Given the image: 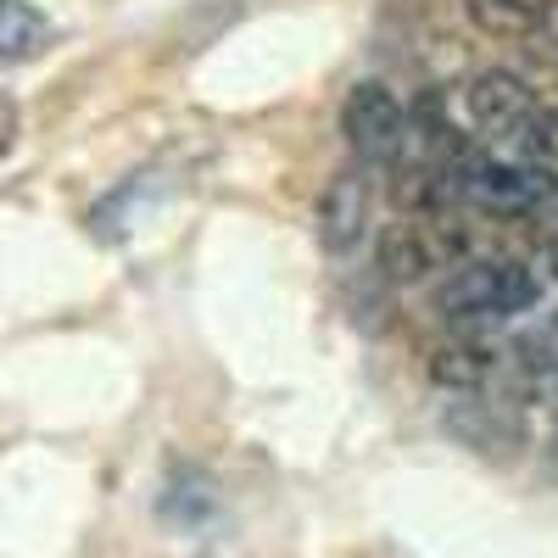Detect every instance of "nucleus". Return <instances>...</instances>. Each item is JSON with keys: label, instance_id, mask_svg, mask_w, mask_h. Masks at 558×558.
Here are the masks:
<instances>
[{"label": "nucleus", "instance_id": "obj_1", "mask_svg": "<svg viewBox=\"0 0 558 558\" xmlns=\"http://www.w3.org/2000/svg\"><path fill=\"white\" fill-rule=\"evenodd\" d=\"M470 252V229L452 213H425V218H397L380 246H375V263H380V279L391 286H413L436 268H458V257Z\"/></svg>", "mask_w": 558, "mask_h": 558}, {"label": "nucleus", "instance_id": "obj_2", "mask_svg": "<svg viewBox=\"0 0 558 558\" xmlns=\"http://www.w3.org/2000/svg\"><path fill=\"white\" fill-rule=\"evenodd\" d=\"M458 196L475 202L492 218H520L553 196V173L536 162H520V157H463L458 162Z\"/></svg>", "mask_w": 558, "mask_h": 558}, {"label": "nucleus", "instance_id": "obj_3", "mask_svg": "<svg viewBox=\"0 0 558 558\" xmlns=\"http://www.w3.org/2000/svg\"><path fill=\"white\" fill-rule=\"evenodd\" d=\"M341 129H347V146H352V157L363 168L397 162L408 151V107L391 96L380 78L352 84V96L341 107Z\"/></svg>", "mask_w": 558, "mask_h": 558}, {"label": "nucleus", "instance_id": "obj_4", "mask_svg": "<svg viewBox=\"0 0 558 558\" xmlns=\"http://www.w3.org/2000/svg\"><path fill=\"white\" fill-rule=\"evenodd\" d=\"M447 436L463 441L470 452H486V458H502L525 441V413L502 397H463L447 408Z\"/></svg>", "mask_w": 558, "mask_h": 558}, {"label": "nucleus", "instance_id": "obj_5", "mask_svg": "<svg viewBox=\"0 0 558 558\" xmlns=\"http://www.w3.org/2000/svg\"><path fill=\"white\" fill-rule=\"evenodd\" d=\"M368 207H375V191H368V179L363 168H341L330 184H324V196H318V241L324 252H352L363 241V229H368Z\"/></svg>", "mask_w": 558, "mask_h": 558}, {"label": "nucleus", "instance_id": "obj_6", "mask_svg": "<svg viewBox=\"0 0 558 558\" xmlns=\"http://www.w3.org/2000/svg\"><path fill=\"white\" fill-rule=\"evenodd\" d=\"M536 107H542V101L531 96V84L514 78V73H502V68L475 73L470 84H463V112H470V123L486 129L492 140H502L508 129H514L525 112H536Z\"/></svg>", "mask_w": 558, "mask_h": 558}, {"label": "nucleus", "instance_id": "obj_7", "mask_svg": "<svg viewBox=\"0 0 558 558\" xmlns=\"http://www.w3.org/2000/svg\"><path fill=\"white\" fill-rule=\"evenodd\" d=\"M436 307L447 318H497V257L458 263L452 279L436 291Z\"/></svg>", "mask_w": 558, "mask_h": 558}, {"label": "nucleus", "instance_id": "obj_8", "mask_svg": "<svg viewBox=\"0 0 558 558\" xmlns=\"http://www.w3.org/2000/svg\"><path fill=\"white\" fill-rule=\"evenodd\" d=\"M57 39V23L34 0H0V62H28Z\"/></svg>", "mask_w": 558, "mask_h": 558}, {"label": "nucleus", "instance_id": "obj_9", "mask_svg": "<svg viewBox=\"0 0 558 558\" xmlns=\"http://www.w3.org/2000/svg\"><path fill=\"white\" fill-rule=\"evenodd\" d=\"M492 368H497L492 347H481V341H452V347H441V352L430 357V380L447 386V391L475 397V391L492 380Z\"/></svg>", "mask_w": 558, "mask_h": 558}, {"label": "nucleus", "instance_id": "obj_10", "mask_svg": "<svg viewBox=\"0 0 558 558\" xmlns=\"http://www.w3.org/2000/svg\"><path fill=\"white\" fill-rule=\"evenodd\" d=\"M463 12H470V23L492 39H525V34L542 28L547 0H463Z\"/></svg>", "mask_w": 558, "mask_h": 558}, {"label": "nucleus", "instance_id": "obj_11", "mask_svg": "<svg viewBox=\"0 0 558 558\" xmlns=\"http://www.w3.org/2000/svg\"><path fill=\"white\" fill-rule=\"evenodd\" d=\"M502 146H514V157H520V162H536V168L558 162V107L525 112L514 129L502 134Z\"/></svg>", "mask_w": 558, "mask_h": 558}, {"label": "nucleus", "instance_id": "obj_12", "mask_svg": "<svg viewBox=\"0 0 558 558\" xmlns=\"http://www.w3.org/2000/svg\"><path fill=\"white\" fill-rule=\"evenodd\" d=\"M542 302V279L531 263L520 257H497V318H514V313H531Z\"/></svg>", "mask_w": 558, "mask_h": 558}, {"label": "nucleus", "instance_id": "obj_13", "mask_svg": "<svg viewBox=\"0 0 558 558\" xmlns=\"http://www.w3.org/2000/svg\"><path fill=\"white\" fill-rule=\"evenodd\" d=\"M514 363L525 368V375H558V313H547L536 330H525L520 341H514Z\"/></svg>", "mask_w": 558, "mask_h": 558}, {"label": "nucleus", "instance_id": "obj_14", "mask_svg": "<svg viewBox=\"0 0 558 558\" xmlns=\"http://www.w3.org/2000/svg\"><path fill=\"white\" fill-rule=\"evenodd\" d=\"M162 514L179 520V525L207 520V514H213V486H207L202 475H191V470H179V481H173L168 497H162Z\"/></svg>", "mask_w": 558, "mask_h": 558}, {"label": "nucleus", "instance_id": "obj_15", "mask_svg": "<svg viewBox=\"0 0 558 558\" xmlns=\"http://www.w3.org/2000/svg\"><path fill=\"white\" fill-rule=\"evenodd\" d=\"M12 146H17V101L0 96V157H7Z\"/></svg>", "mask_w": 558, "mask_h": 558}, {"label": "nucleus", "instance_id": "obj_16", "mask_svg": "<svg viewBox=\"0 0 558 558\" xmlns=\"http://www.w3.org/2000/svg\"><path fill=\"white\" fill-rule=\"evenodd\" d=\"M542 34L558 45V0H547V17H542Z\"/></svg>", "mask_w": 558, "mask_h": 558}, {"label": "nucleus", "instance_id": "obj_17", "mask_svg": "<svg viewBox=\"0 0 558 558\" xmlns=\"http://www.w3.org/2000/svg\"><path fill=\"white\" fill-rule=\"evenodd\" d=\"M547 408L558 413V375H547Z\"/></svg>", "mask_w": 558, "mask_h": 558}, {"label": "nucleus", "instance_id": "obj_18", "mask_svg": "<svg viewBox=\"0 0 558 558\" xmlns=\"http://www.w3.org/2000/svg\"><path fill=\"white\" fill-rule=\"evenodd\" d=\"M547 475H558V441H553V458H547Z\"/></svg>", "mask_w": 558, "mask_h": 558}, {"label": "nucleus", "instance_id": "obj_19", "mask_svg": "<svg viewBox=\"0 0 558 558\" xmlns=\"http://www.w3.org/2000/svg\"><path fill=\"white\" fill-rule=\"evenodd\" d=\"M547 257H553V274H558V241H553V252H547Z\"/></svg>", "mask_w": 558, "mask_h": 558}]
</instances>
